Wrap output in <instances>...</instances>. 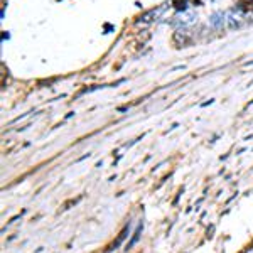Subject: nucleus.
I'll use <instances>...</instances> for the list:
<instances>
[{
    "mask_svg": "<svg viewBox=\"0 0 253 253\" xmlns=\"http://www.w3.org/2000/svg\"><path fill=\"white\" fill-rule=\"evenodd\" d=\"M174 41H175V44H179V46H187V44L191 42V34H189V31H186V29H181V31H177L174 34Z\"/></svg>",
    "mask_w": 253,
    "mask_h": 253,
    "instance_id": "obj_1",
    "label": "nucleus"
},
{
    "mask_svg": "<svg viewBox=\"0 0 253 253\" xmlns=\"http://www.w3.org/2000/svg\"><path fill=\"white\" fill-rule=\"evenodd\" d=\"M226 22H228V29L230 31L238 29V27L242 26V15H238V14L235 15V12H230V14H228Z\"/></svg>",
    "mask_w": 253,
    "mask_h": 253,
    "instance_id": "obj_2",
    "label": "nucleus"
},
{
    "mask_svg": "<svg viewBox=\"0 0 253 253\" xmlns=\"http://www.w3.org/2000/svg\"><path fill=\"white\" fill-rule=\"evenodd\" d=\"M162 10H164V9H162V7H161V9H157V10H156V9H154V10L147 12V14H145V15H142V17H140L142 20H138V24H142V22H144V24H147V22H152V20H154V19H156V17H157V15H159V14H161V12H162Z\"/></svg>",
    "mask_w": 253,
    "mask_h": 253,
    "instance_id": "obj_3",
    "label": "nucleus"
},
{
    "mask_svg": "<svg viewBox=\"0 0 253 253\" xmlns=\"http://www.w3.org/2000/svg\"><path fill=\"white\" fill-rule=\"evenodd\" d=\"M142 228H144V226H142V224H138V226H137V231H135V233H133V238L130 240V243H128V248H132L133 245L137 243L138 236H140V233H142Z\"/></svg>",
    "mask_w": 253,
    "mask_h": 253,
    "instance_id": "obj_4",
    "label": "nucleus"
},
{
    "mask_svg": "<svg viewBox=\"0 0 253 253\" xmlns=\"http://www.w3.org/2000/svg\"><path fill=\"white\" fill-rule=\"evenodd\" d=\"M126 233H128V226H126L125 230H124V231H122V233H120V236H118V240H117V242H115V245H113V248H117L118 245H120L122 242H124V240H125V236H126Z\"/></svg>",
    "mask_w": 253,
    "mask_h": 253,
    "instance_id": "obj_5",
    "label": "nucleus"
}]
</instances>
